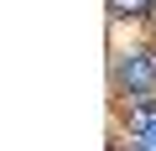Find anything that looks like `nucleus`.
<instances>
[{
  "label": "nucleus",
  "instance_id": "f257e3e1",
  "mask_svg": "<svg viewBox=\"0 0 156 151\" xmlns=\"http://www.w3.org/2000/svg\"><path fill=\"white\" fill-rule=\"evenodd\" d=\"M115 89L130 99H156V47H125L115 52Z\"/></svg>",
  "mask_w": 156,
  "mask_h": 151
},
{
  "label": "nucleus",
  "instance_id": "20e7f679",
  "mask_svg": "<svg viewBox=\"0 0 156 151\" xmlns=\"http://www.w3.org/2000/svg\"><path fill=\"white\" fill-rule=\"evenodd\" d=\"M151 47H156V42H151Z\"/></svg>",
  "mask_w": 156,
  "mask_h": 151
},
{
  "label": "nucleus",
  "instance_id": "f03ea898",
  "mask_svg": "<svg viewBox=\"0 0 156 151\" xmlns=\"http://www.w3.org/2000/svg\"><path fill=\"white\" fill-rule=\"evenodd\" d=\"M109 16L130 21V26H151L156 21V0H109Z\"/></svg>",
  "mask_w": 156,
  "mask_h": 151
},
{
  "label": "nucleus",
  "instance_id": "7ed1b4c3",
  "mask_svg": "<svg viewBox=\"0 0 156 151\" xmlns=\"http://www.w3.org/2000/svg\"><path fill=\"white\" fill-rule=\"evenodd\" d=\"M135 151H156V130H151V135H146V141H140Z\"/></svg>",
  "mask_w": 156,
  "mask_h": 151
}]
</instances>
